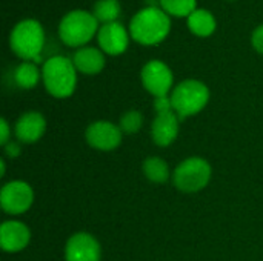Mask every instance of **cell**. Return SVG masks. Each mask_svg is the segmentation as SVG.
I'll return each mask as SVG.
<instances>
[{
  "instance_id": "cell-1",
  "label": "cell",
  "mask_w": 263,
  "mask_h": 261,
  "mask_svg": "<svg viewBox=\"0 0 263 261\" xmlns=\"http://www.w3.org/2000/svg\"><path fill=\"white\" fill-rule=\"evenodd\" d=\"M171 31L170 15L159 6H145L129 22V35L143 46L162 43Z\"/></svg>"
},
{
  "instance_id": "cell-2",
  "label": "cell",
  "mask_w": 263,
  "mask_h": 261,
  "mask_svg": "<svg viewBox=\"0 0 263 261\" xmlns=\"http://www.w3.org/2000/svg\"><path fill=\"white\" fill-rule=\"evenodd\" d=\"M45 89L54 98H68L77 86V69L72 58L63 55L49 57L42 68Z\"/></svg>"
},
{
  "instance_id": "cell-3",
  "label": "cell",
  "mask_w": 263,
  "mask_h": 261,
  "mask_svg": "<svg viewBox=\"0 0 263 261\" xmlns=\"http://www.w3.org/2000/svg\"><path fill=\"white\" fill-rule=\"evenodd\" d=\"M12 52L23 62H39L45 46V31L39 20L23 18L9 34Z\"/></svg>"
},
{
  "instance_id": "cell-4",
  "label": "cell",
  "mask_w": 263,
  "mask_h": 261,
  "mask_svg": "<svg viewBox=\"0 0 263 261\" xmlns=\"http://www.w3.org/2000/svg\"><path fill=\"white\" fill-rule=\"evenodd\" d=\"M99 22L92 12L83 9L69 11L59 23V37L69 48H83L99 32Z\"/></svg>"
},
{
  "instance_id": "cell-5",
  "label": "cell",
  "mask_w": 263,
  "mask_h": 261,
  "mask_svg": "<svg viewBox=\"0 0 263 261\" xmlns=\"http://www.w3.org/2000/svg\"><path fill=\"white\" fill-rule=\"evenodd\" d=\"M170 97L173 109L179 118H188L205 109L210 102V89L203 82L188 78L180 82L173 89Z\"/></svg>"
},
{
  "instance_id": "cell-6",
  "label": "cell",
  "mask_w": 263,
  "mask_h": 261,
  "mask_svg": "<svg viewBox=\"0 0 263 261\" xmlns=\"http://www.w3.org/2000/svg\"><path fill=\"white\" fill-rule=\"evenodd\" d=\"M211 165L202 157H190L183 160L174 171V186L186 194H194L205 189L211 180Z\"/></svg>"
},
{
  "instance_id": "cell-7",
  "label": "cell",
  "mask_w": 263,
  "mask_h": 261,
  "mask_svg": "<svg viewBox=\"0 0 263 261\" xmlns=\"http://www.w3.org/2000/svg\"><path fill=\"white\" fill-rule=\"evenodd\" d=\"M140 78L143 88L151 95H154V98L171 95L170 92L173 89L174 75L170 66L162 60H149L145 63L140 72Z\"/></svg>"
},
{
  "instance_id": "cell-8",
  "label": "cell",
  "mask_w": 263,
  "mask_h": 261,
  "mask_svg": "<svg viewBox=\"0 0 263 261\" xmlns=\"http://www.w3.org/2000/svg\"><path fill=\"white\" fill-rule=\"evenodd\" d=\"M34 202L32 188L22 180H12L6 183L0 191V205L6 214L20 215L25 214Z\"/></svg>"
},
{
  "instance_id": "cell-9",
  "label": "cell",
  "mask_w": 263,
  "mask_h": 261,
  "mask_svg": "<svg viewBox=\"0 0 263 261\" xmlns=\"http://www.w3.org/2000/svg\"><path fill=\"white\" fill-rule=\"evenodd\" d=\"M85 138L91 148H94L97 151L108 152V151H114L120 146L123 132L119 125H114L106 120H99V122L91 123L86 128Z\"/></svg>"
},
{
  "instance_id": "cell-10",
  "label": "cell",
  "mask_w": 263,
  "mask_h": 261,
  "mask_svg": "<svg viewBox=\"0 0 263 261\" xmlns=\"http://www.w3.org/2000/svg\"><path fill=\"white\" fill-rule=\"evenodd\" d=\"M129 37H131L129 31H126V28L120 22L102 25L99 32H97L99 48L105 54L112 55V57L120 55L128 49Z\"/></svg>"
},
{
  "instance_id": "cell-11",
  "label": "cell",
  "mask_w": 263,
  "mask_h": 261,
  "mask_svg": "<svg viewBox=\"0 0 263 261\" xmlns=\"http://www.w3.org/2000/svg\"><path fill=\"white\" fill-rule=\"evenodd\" d=\"M100 245L88 232H77L69 237L65 246L66 261H100Z\"/></svg>"
},
{
  "instance_id": "cell-12",
  "label": "cell",
  "mask_w": 263,
  "mask_h": 261,
  "mask_svg": "<svg viewBox=\"0 0 263 261\" xmlns=\"http://www.w3.org/2000/svg\"><path fill=\"white\" fill-rule=\"evenodd\" d=\"M31 240L29 228L17 220L5 222L0 228V246L8 254L23 251Z\"/></svg>"
},
{
  "instance_id": "cell-13",
  "label": "cell",
  "mask_w": 263,
  "mask_h": 261,
  "mask_svg": "<svg viewBox=\"0 0 263 261\" xmlns=\"http://www.w3.org/2000/svg\"><path fill=\"white\" fill-rule=\"evenodd\" d=\"M15 137L22 143H35L39 142L46 132V120L37 111H29L20 115L15 123Z\"/></svg>"
},
{
  "instance_id": "cell-14",
  "label": "cell",
  "mask_w": 263,
  "mask_h": 261,
  "mask_svg": "<svg viewBox=\"0 0 263 261\" xmlns=\"http://www.w3.org/2000/svg\"><path fill=\"white\" fill-rule=\"evenodd\" d=\"M151 135L157 146L165 148L174 143L179 135V115L174 111L157 114L151 126Z\"/></svg>"
},
{
  "instance_id": "cell-15",
  "label": "cell",
  "mask_w": 263,
  "mask_h": 261,
  "mask_svg": "<svg viewBox=\"0 0 263 261\" xmlns=\"http://www.w3.org/2000/svg\"><path fill=\"white\" fill-rule=\"evenodd\" d=\"M74 66L77 72L86 74V75H96L103 71L105 68V52L100 48L94 46H83L79 48L72 55Z\"/></svg>"
},
{
  "instance_id": "cell-16",
  "label": "cell",
  "mask_w": 263,
  "mask_h": 261,
  "mask_svg": "<svg viewBox=\"0 0 263 261\" xmlns=\"http://www.w3.org/2000/svg\"><path fill=\"white\" fill-rule=\"evenodd\" d=\"M186 23H188L190 31L197 37H210L214 34L217 28V22L213 12H210L208 9H200V8H197L186 17Z\"/></svg>"
},
{
  "instance_id": "cell-17",
  "label": "cell",
  "mask_w": 263,
  "mask_h": 261,
  "mask_svg": "<svg viewBox=\"0 0 263 261\" xmlns=\"http://www.w3.org/2000/svg\"><path fill=\"white\" fill-rule=\"evenodd\" d=\"M42 78V71L35 62H22L14 71V82L22 89H32Z\"/></svg>"
},
{
  "instance_id": "cell-18",
  "label": "cell",
  "mask_w": 263,
  "mask_h": 261,
  "mask_svg": "<svg viewBox=\"0 0 263 261\" xmlns=\"http://www.w3.org/2000/svg\"><path fill=\"white\" fill-rule=\"evenodd\" d=\"M143 174L153 183H166L170 180V166L160 157H149L143 162Z\"/></svg>"
},
{
  "instance_id": "cell-19",
  "label": "cell",
  "mask_w": 263,
  "mask_h": 261,
  "mask_svg": "<svg viewBox=\"0 0 263 261\" xmlns=\"http://www.w3.org/2000/svg\"><path fill=\"white\" fill-rule=\"evenodd\" d=\"M120 14H122V6L119 0H97L92 8V15L102 25L117 22Z\"/></svg>"
},
{
  "instance_id": "cell-20",
  "label": "cell",
  "mask_w": 263,
  "mask_h": 261,
  "mask_svg": "<svg viewBox=\"0 0 263 261\" xmlns=\"http://www.w3.org/2000/svg\"><path fill=\"white\" fill-rule=\"evenodd\" d=\"M159 5L170 17H188L197 9V0H159Z\"/></svg>"
},
{
  "instance_id": "cell-21",
  "label": "cell",
  "mask_w": 263,
  "mask_h": 261,
  "mask_svg": "<svg viewBox=\"0 0 263 261\" xmlns=\"http://www.w3.org/2000/svg\"><path fill=\"white\" fill-rule=\"evenodd\" d=\"M120 129L123 134H136L140 131V128L143 126V115L139 111H128L126 114H123L120 117V123H119Z\"/></svg>"
},
{
  "instance_id": "cell-22",
  "label": "cell",
  "mask_w": 263,
  "mask_h": 261,
  "mask_svg": "<svg viewBox=\"0 0 263 261\" xmlns=\"http://www.w3.org/2000/svg\"><path fill=\"white\" fill-rule=\"evenodd\" d=\"M154 109H156L157 114L174 111V109H173V103H171V97L166 95V97H159V98H156V100H154Z\"/></svg>"
},
{
  "instance_id": "cell-23",
  "label": "cell",
  "mask_w": 263,
  "mask_h": 261,
  "mask_svg": "<svg viewBox=\"0 0 263 261\" xmlns=\"http://www.w3.org/2000/svg\"><path fill=\"white\" fill-rule=\"evenodd\" d=\"M251 43H253V48L263 55V25L257 26L254 31H253V35H251Z\"/></svg>"
},
{
  "instance_id": "cell-24",
  "label": "cell",
  "mask_w": 263,
  "mask_h": 261,
  "mask_svg": "<svg viewBox=\"0 0 263 261\" xmlns=\"http://www.w3.org/2000/svg\"><path fill=\"white\" fill-rule=\"evenodd\" d=\"M9 137H11V129L9 125L5 118L0 120V145L6 146L9 143Z\"/></svg>"
},
{
  "instance_id": "cell-25",
  "label": "cell",
  "mask_w": 263,
  "mask_h": 261,
  "mask_svg": "<svg viewBox=\"0 0 263 261\" xmlns=\"http://www.w3.org/2000/svg\"><path fill=\"white\" fill-rule=\"evenodd\" d=\"M5 152H6V155H8V157H11V158H15V157H18V155H20L22 149H20L18 143L9 142V143L5 146Z\"/></svg>"
},
{
  "instance_id": "cell-26",
  "label": "cell",
  "mask_w": 263,
  "mask_h": 261,
  "mask_svg": "<svg viewBox=\"0 0 263 261\" xmlns=\"http://www.w3.org/2000/svg\"><path fill=\"white\" fill-rule=\"evenodd\" d=\"M6 174V165L5 160H0V177H3Z\"/></svg>"
},
{
  "instance_id": "cell-27",
  "label": "cell",
  "mask_w": 263,
  "mask_h": 261,
  "mask_svg": "<svg viewBox=\"0 0 263 261\" xmlns=\"http://www.w3.org/2000/svg\"><path fill=\"white\" fill-rule=\"evenodd\" d=\"M231 2H233V0H231Z\"/></svg>"
}]
</instances>
